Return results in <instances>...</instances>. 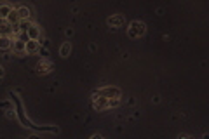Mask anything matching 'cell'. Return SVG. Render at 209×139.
<instances>
[{"label": "cell", "mask_w": 209, "mask_h": 139, "mask_svg": "<svg viewBox=\"0 0 209 139\" xmlns=\"http://www.w3.org/2000/svg\"><path fill=\"white\" fill-rule=\"evenodd\" d=\"M143 31H145L143 23H138V21L131 23V28H129V35L131 37H139V35H143Z\"/></svg>", "instance_id": "1"}, {"label": "cell", "mask_w": 209, "mask_h": 139, "mask_svg": "<svg viewBox=\"0 0 209 139\" xmlns=\"http://www.w3.org/2000/svg\"><path fill=\"white\" fill-rule=\"evenodd\" d=\"M108 23H110L111 26H120V24L124 23V18H122L120 14H117V16H113V18H110V19H108Z\"/></svg>", "instance_id": "2"}, {"label": "cell", "mask_w": 209, "mask_h": 139, "mask_svg": "<svg viewBox=\"0 0 209 139\" xmlns=\"http://www.w3.org/2000/svg\"><path fill=\"white\" fill-rule=\"evenodd\" d=\"M25 50H26V52H35V50H37V40H32V38H30V40L25 44Z\"/></svg>", "instance_id": "3"}, {"label": "cell", "mask_w": 209, "mask_h": 139, "mask_svg": "<svg viewBox=\"0 0 209 139\" xmlns=\"http://www.w3.org/2000/svg\"><path fill=\"white\" fill-rule=\"evenodd\" d=\"M11 11H12V9H11L9 4H2V5H0V18H7Z\"/></svg>", "instance_id": "4"}, {"label": "cell", "mask_w": 209, "mask_h": 139, "mask_svg": "<svg viewBox=\"0 0 209 139\" xmlns=\"http://www.w3.org/2000/svg\"><path fill=\"white\" fill-rule=\"evenodd\" d=\"M70 50H71V45H70V42H65V44H63V47H61V50H59V54H61L63 57H66Z\"/></svg>", "instance_id": "5"}, {"label": "cell", "mask_w": 209, "mask_h": 139, "mask_svg": "<svg viewBox=\"0 0 209 139\" xmlns=\"http://www.w3.org/2000/svg\"><path fill=\"white\" fill-rule=\"evenodd\" d=\"M9 47H11V40H9L7 37H0V49L5 50V49H9Z\"/></svg>", "instance_id": "6"}, {"label": "cell", "mask_w": 209, "mask_h": 139, "mask_svg": "<svg viewBox=\"0 0 209 139\" xmlns=\"http://www.w3.org/2000/svg\"><path fill=\"white\" fill-rule=\"evenodd\" d=\"M18 16L23 18V19H26V18H30V11L26 7H21V9H18Z\"/></svg>", "instance_id": "7"}, {"label": "cell", "mask_w": 209, "mask_h": 139, "mask_svg": "<svg viewBox=\"0 0 209 139\" xmlns=\"http://www.w3.org/2000/svg\"><path fill=\"white\" fill-rule=\"evenodd\" d=\"M28 31H30V38H32V40H37V37H38V30H37V26L28 28Z\"/></svg>", "instance_id": "8"}, {"label": "cell", "mask_w": 209, "mask_h": 139, "mask_svg": "<svg viewBox=\"0 0 209 139\" xmlns=\"http://www.w3.org/2000/svg\"><path fill=\"white\" fill-rule=\"evenodd\" d=\"M7 18H9V23H14V21H18V19H19V16H18V11H11Z\"/></svg>", "instance_id": "9"}, {"label": "cell", "mask_w": 209, "mask_h": 139, "mask_svg": "<svg viewBox=\"0 0 209 139\" xmlns=\"http://www.w3.org/2000/svg\"><path fill=\"white\" fill-rule=\"evenodd\" d=\"M14 49H16L18 52H21V50H25V44L18 40V42H16V44H14Z\"/></svg>", "instance_id": "10"}, {"label": "cell", "mask_w": 209, "mask_h": 139, "mask_svg": "<svg viewBox=\"0 0 209 139\" xmlns=\"http://www.w3.org/2000/svg\"><path fill=\"white\" fill-rule=\"evenodd\" d=\"M49 63H40V64H38V70H40V71H49Z\"/></svg>", "instance_id": "11"}, {"label": "cell", "mask_w": 209, "mask_h": 139, "mask_svg": "<svg viewBox=\"0 0 209 139\" xmlns=\"http://www.w3.org/2000/svg\"><path fill=\"white\" fill-rule=\"evenodd\" d=\"M103 106H104V97H99V101L96 103V108L99 110V108H103Z\"/></svg>", "instance_id": "12"}, {"label": "cell", "mask_w": 209, "mask_h": 139, "mask_svg": "<svg viewBox=\"0 0 209 139\" xmlns=\"http://www.w3.org/2000/svg\"><path fill=\"white\" fill-rule=\"evenodd\" d=\"M2 73H4V71H2V68H0V75H2Z\"/></svg>", "instance_id": "13"}]
</instances>
